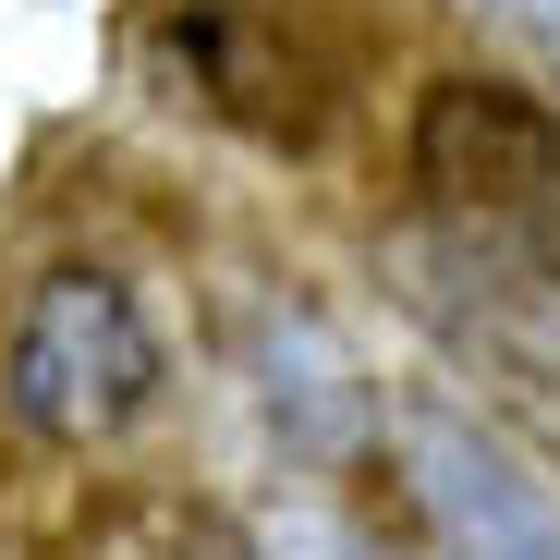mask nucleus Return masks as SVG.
Returning a JSON list of instances; mask_svg holds the SVG:
<instances>
[{"label": "nucleus", "mask_w": 560, "mask_h": 560, "mask_svg": "<svg viewBox=\"0 0 560 560\" xmlns=\"http://www.w3.org/2000/svg\"><path fill=\"white\" fill-rule=\"evenodd\" d=\"M415 196L439 244L560 280V110L500 73H439L415 98Z\"/></svg>", "instance_id": "obj_1"}, {"label": "nucleus", "mask_w": 560, "mask_h": 560, "mask_svg": "<svg viewBox=\"0 0 560 560\" xmlns=\"http://www.w3.org/2000/svg\"><path fill=\"white\" fill-rule=\"evenodd\" d=\"M159 378H171V353H159V329L135 305V280L98 268V256L37 268L13 329H0V415H13L25 439H49V451L122 439L159 402Z\"/></svg>", "instance_id": "obj_2"}, {"label": "nucleus", "mask_w": 560, "mask_h": 560, "mask_svg": "<svg viewBox=\"0 0 560 560\" xmlns=\"http://www.w3.org/2000/svg\"><path fill=\"white\" fill-rule=\"evenodd\" d=\"M390 476L439 560H560V476L463 390H402L390 415Z\"/></svg>", "instance_id": "obj_3"}, {"label": "nucleus", "mask_w": 560, "mask_h": 560, "mask_svg": "<svg viewBox=\"0 0 560 560\" xmlns=\"http://www.w3.org/2000/svg\"><path fill=\"white\" fill-rule=\"evenodd\" d=\"M171 61L183 85L268 135V147H305L329 110H341V37H329V0H171Z\"/></svg>", "instance_id": "obj_4"}, {"label": "nucleus", "mask_w": 560, "mask_h": 560, "mask_svg": "<svg viewBox=\"0 0 560 560\" xmlns=\"http://www.w3.org/2000/svg\"><path fill=\"white\" fill-rule=\"evenodd\" d=\"M244 365H256L268 427L293 439L305 463H341L365 427H378V390L353 378V353H341V329H329L317 305H268V317H256V341H244Z\"/></svg>", "instance_id": "obj_5"}, {"label": "nucleus", "mask_w": 560, "mask_h": 560, "mask_svg": "<svg viewBox=\"0 0 560 560\" xmlns=\"http://www.w3.org/2000/svg\"><path fill=\"white\" fill-rule=\"evenodd\" d=\"M463 13H488V25H512L536 61H560V0H463Z\"/></svg>", "instance_id": "obj_6"}, {"label": "nucleus", "mask_w": 560, "mask_h": 560, "mask_svg": "<svg viewBox=\"0 0 560 560\" xmlns=\"http://www.w3.org/2000/svg\"><path fill=\"white\" fill-rule=\"evenodd\" d=\"M268 560H378V548H353V536H329V524H280Z\"/></svg>", "instance_id": "obj_7"}]
</instances>
